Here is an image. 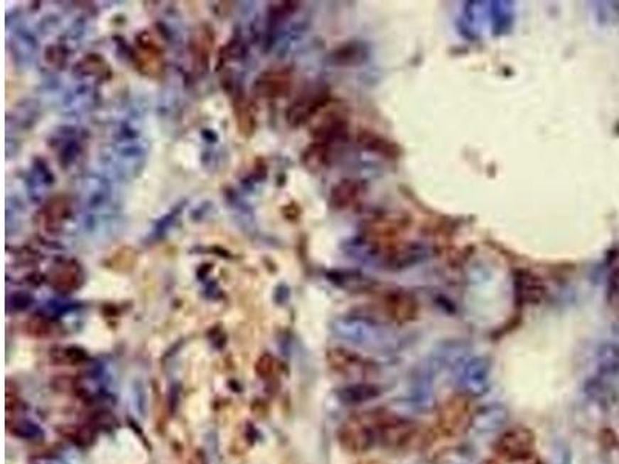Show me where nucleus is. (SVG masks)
<instances>
[{
    "mask_svg": "<svg viewBox=\"0 0 619 464\" xmlns=\"http://www.w3.org/2000/svg\"><path fill=\"white\" fill-rule=\"evenodd\" d=\"M475 415L477 411L473 398L465 393L452 395L440 404L432 431L437 438L454 440V438L463 436L474 426Z\"/></svg>",
    "mask_w": 619,
    "mask_h": 464,
    "instance_id": "nucleus-1",
    "label": "nucleus"
},
{
    "mask_svg": "<svg viewBox=\"0 0 619 464\" xmlns=\"http://www.w3.org/2000/svg\"><path fill=\"white\" fill-rule=\"evenodd\" d=\"M341 448L350 453H364L378 441V410L347 418L338 431Z\"/></svg>",
    "mask_w": 619,
    "mask_h": 464,
    "instance_id": "nucleus-2",
    "label": "nucleus"
},
{
    "mask_svg": "<svg viewBox=\"0 0 619 464\" xmlns=\"http://www.w3.org/2000/svg\"><path fill=\"white\" fill-rule=\"evenodd\" d=\"M404 231V225L399 220L387 217H378L372 218L364 226V239L375 249L380 251L382 256H389V259H397L398 256H404V252L407 251V247L403 240Z\"/></svg>",
    "mask_w": 619,
    "mask_h": 464,
    "instance_id": "nucleus-3",
    "label": "nucleus"
},
{
    "mask_svg": "<svg viewBox=\"0 0 619 464\" xmlns=\"http://www.w3.org/2000/svg\"><path fill=\"white\" fill-rule=\"evenodd\" d=\"M418 440L416 424L378 410V441L390 450H404Z\"/></svg>",
    "mask_w": 619,
    "mask_h": 464,
    "instance_id": "nucleus-4",
    "label": "nucleus"
},
{
    "mask_svg": "<svg viewBox=\"0 0 619 464\" xmlns=\"http://www.w3.org/2000/svg\"><path fill=\"white\" fill-rule=\"evenodd\" d=\"M536 435L528 427H512L500 435L495 444V452L505 461L512 464L527 461L534 457Z\"/></svg>",
    "mask_w": 619,
    "mask_h": 464,
    "instance_id": "nucleus-5",
    "label": "nucleus"
},
{
    "mask_svg": "<svg viewBox=\"0 0 619 464\" xmlns=\"http://www.w3.org/2000/svg\"><path fill=\"white\" fill-rule=\"evenodd\" d=\"M315 126H313L311 135L315 143L333 146L335 143L344 141L348 134V119L341 107L322 109L315 117ZM313 118V119H315ZM311 119V121H313Z\"/></svg>",
    "mask_w": 619,
    "mask_h": 464,
    "instance_id": "nucleus-6",
    "label": "nucleus"
},
{
    "mask_svg": "<svg viewBox=\"0 0 619 464\" xmlns=\"http://www.w3.org/2000/svg\"><path fill=\"white\" fill-rule=\"evenodd\" d=\"M327 362L330 369L336 374L344 376L348 379L355 378H369L373 373H377V367L369 359L362 357L361 355L352 352L343 347H336L328 350Z\"/></svg>",
    "mask_w": 619,
    "mask_h": 464,
    "instance_id": "nucleus-7",
    "label": "nucleus"
},
{
    "mask_svg": "<svg viewBox=\"0 0 619 464\" xmlns=\"http://www.w3.org/2000/svg\"><path fill=\"white\" fill-rule=\"evenodd\" d=\"M330 96L325 89L308 90L296 99L286 110V121L293 127H298L311 121L318 113L328 106Z\"/></svg>",
    "mask_w": 619,
    "mask_h": 464,
    "instance_id": "nucleus-8",
    "label": "nucleus"
},
{
    "mask_svg": "<svg viewBox=\"0 0 619 464\" xmlns=\"http://www.w3.org/2000/svg\"><path fill=\"white\" fill-rule=\"evenodd\" d=\"M381 308L389 320L398 323V325H404V323L416 319L420 305H418L414 294L403 290H394L382 297Z\"/></svg>",
    "mask_w": 619,
    "mask_h": 464,
    "instance_id": "nucleus-9",
    "label": "nucleus"
},
{
    "mask_svg": "<svg viewBox=\"0 0 619 464\" xmlns=\"http://www.w3.org/2000/svg\"><path fill=\"white\" fill-rule=\"evenodd\" d=\"M293 89V72L286 67L269 68L254 82V92L260 98L276 99L286 96Z\"/></svg>",
    "mask_w": 619,
    "mask_h": 464,
    "instance_id": "nucleus-10",
    "label": "nucleus"
},
{
    "mask_svg": "<svg viewBox=\"0 0 619 464\" xmlns=\"http://www.w3.org/2000/svg\"><path fill=\"white\" fill-rule=\"evenodd\" d=\"M48 282L58 293H73L84 282L82 269L75 260H63L50 269Z\"/></svg>",
    "mask_w": 619,
    "mask_h": 464,
    "instance_id": "nucleus-11",
    "label": "nucleus"
},
{
    "mask_svg": "<svg viewBox=\"0 0 619 464\" xmlns=\"http://www.w3.org/2000/svg\"><path fill=\"white\" fill-rule=\"evenodd\" d=\"M70 215H72V201H70L67 195H56L43 205L41 211V220L45 231L58 234L64 227Z\"/></svg>",
    "mask_w": 619,
    "mask_h": 464,
    "instance_id": "nucleus-12",
    "label": "nucleus"
},
{
    "mask_svg": "<svg viewBox=\"0 0 619 464\" xmlns=\"http://www.w3.org/2000/svg\"><path fill=\"white\" fill-rule=\"evenodd\" d=\"M364 183L353 178H344L333 186L330 194V205L335 209L352 207L364 194Z\"/></svg>",
    "mask_w": 619,
    "mask_h": 464,
    "instance_id": "nucleus-13",
    "label": "nucleus"
},
{
    "mask_svg": "<svg viewBox=\"0 0 619 464\" xmlns=\"http://www.w3.org/2000/svg\"><path fill=\"white\" fill-rule=\"evenodd\" d=\"M358 143L361 147L365 149V151L378 153L389 160L398 158L401 153V149L395 143H392L387 138L372 132V130H361L358 134Z\"/></svg>",
    "mask_w": 619,
    "mask_h": 464,
    "instance_id": "nucleus-14",
    "label": "nucleus"
},
{
    "mask_svg": "<svg viewBox=\"0 0 619 464\" xmlns=\"http://www.w3.org/2000/svg\"><path fill=\"white\" fill-rule=\"evenodd\" d=\"M212 30L209 27H200L195 33L193 39H190V53H193V59H194V67L197 70H202L205 72L208 67V59H209V53H211L212 48Z\"/></svg>",
    "mask_w": 619,
    "mask_h": 464,
    "instance_id": "nucleus-15",
    "label": "nucleus"
},
{
    "mask_svg": "<svg viewBox=\"0 0 619 464\" xmlns=\"http://www.w3.org/2000/svg\"><path fill=\"white\" fill-rule=\"evenodd\" d=\"M50 362L56 367H80L89 361L84 348L76 345H58L50 350Z\"/></svg>",
    "mask_w": 619,
    "mask_h": 464,
    "instance_id": "nucleus-16",
    "label": "nucleus"
},
{
    "mask_svg": "<svg viewBox=\"0 0 619 464\" xmlns=\"http://www.w3.org/2000/svg\"><path fill=\"white\" fill-rule=\"evenodd\" d=\"M234 112L235 118H237L240 135L249 138L256 130V113L254 109H252V104L247 98H243V96H239L234 102Z\"/></svg>",
    "mask_w": 619,
    "mask_h": 464,
    "instance_id": "nucleus-17",
    "label": "nucleus"
},
{
    "mask_svg": "<svg viewBox=\"0 0 619 464\" xmlns=\"http://www.w3.org/2000/svg\"><path fill=\"white\" fill-rule=\"evenodd\" d=\"M25 331H27V335H30L31 338L36 339H48V338H55L56 335L60 333V325L47 316H42V314H34L27 322H25Z\"/></svg>",
    "mask_w": 619,
    "mask_h": 464,
    "instance_id": "nucleus-18",
    "label": "nucleus"
},
{
    "mask_svg": "<svg viewBox=\"0 0 619 464\" xmlns=\"http://www.w3.org/2000/svg\"><path fill=\"white\" fill-rule=\"evenodd\" d=\"M378 395H380L378 387L365 382L348 385V387L341 389L338 393L339 399H341L344 404H360V402H365L377 398Z\"/></svg>",
    "mask_w": 619,
    "mask_h": 464,
    "instance_id": "nucleus-19",
    "label": "nucleus"
},
{
    "mask_svg": "<svg viewBox=\"0 0 619 464\" xmlns=\"http://www.w3.org/2000/svg\"><path fill=\"white\" fill-rule=\"evenodd\" d=\"M331 161V147L327 144L313 143L302 155V163L308 171H321Z\"/></svg>",
    "mask_w": 619,
    "mask_h": 464,
    "instance_id": "nucleus-20",
    "label": "nucleus"
},
{
    "mask_svg": "<svg viewBox=\"0 0 619 464\" xmlns=\"http://www.w3.org/2000/svg\"><path fill=\"white\" fill-rule=\"evenodd\" d=\"M76 72L84 76H97L99 80L110 77V68L101 55H87L76 65Z\"/></svg>",
    "mask_w": 619,
    "mask_h": 464,
    "instance_id": "nucleus-21",
    "label": "nucleus"
},
{
    "mask_svg": "<svg viewBox=\"0 0 619 464\" xmlns=\"http://www.w3.org/2000/svg\"><path fill=\"white\" fill-rule=\"evenodd\" d=\"M599 367L607 374L619 373V347L607 344L599 352Z\"/></svg>",
    "mask_w": 619,
    "mask_h": 464,
    "instance_id": "nucleus-22",
    "label": "nucleus"
},
{
    "mask_svg": "<svg viewBox=\"0 0 619 464\" xmlns=\"http://www.w3.org/2000/svg\"><path fill=\"white\" fill-rule=\"evenodd\" d=\"M537 277H527L523 276L522 282V288H520V294L523 297V301H527L529 303H537L544 299L545 296V288L544 285L536 280Z\"/></svg>",
    "mask_w": 619,
    "mask_h": 464,
    "instance_id": "nucleus-23",
    "label": "nucleus"
},
{
    "mask_svg": "<svg viewBox=\"0 0 619 464\" xmlns=\"http://www.w3.org/2000/svg\"><path fill=\"white\" fill-rule=\"evenodd\" d=\"M277 369H279L277 359L269 353H264L262 356H259L254 365V372L262 379H271L273 376H276Z\"/></svg>",
    "mask_w": 619,
    "mask_h": 464,
    "instance_id": "nucleus-24",
    "label": "nucleus"
},
{
    "mask_svg": "<svg viewBox=\"0 0 619 464\" xmlns=\"http://www.w3.org/2000/svg\"><path fill=\"white\" fill-rule=\"evenodd\" d=\"M64 433L70 438V441L76 443L77 446H90L95 440V432L89 426H70Z\"/></svg>",
    "mask_w": 619,
    "mask_h": 464,
    "instance_id": "nucleus-25",
    "label": "nucleus"
},
{
    "mask_svg": "<svg viewBox=\"0 0 619 464\" xmlns=\"http://www.w3.org/2000/svg\"><path fill=\"white\" fill-rule=\"evenodd\" d=\"M11 432L16 436H19V438H27V440H30V438H36L41 433L39 427L36 424L30 423V421H17V423H14L13 427H11Z\"/></svg>",
    "mask_w": 619,
    "mask_h": 464,
    "instance_id": "nucleus-26",
    "label": "nucleus"
},
{
    "mask_svg": "<svg viewBox=\"0 0 619 464\" xmlns=\"http://www.w3.org/2000/svg\"><path fill=\"white\" fill-rule=\"evenodd\" d=\"M361 56H362V50L360 47H355V45H345L343 48H339L335 53L336 63H339V60H341L343 58H350V59L356 58L361 63V59H362Z\"/></svg>",
    "mask_w": 619,
    "mask_h": 464,
    "instance_id": "nucleus-27",
    "label": "nucleus"
},
{
    "mask_svg": "<svg viewBox=\"0 0 619 464\" xmlns=\"http://www.w3.org/2000/svg\"><path fill=\"white\" fill-rule=\"evenodd\" d=\"M188 464H208L205 452L203 450H195L193 455H190Z\"/></svg>",
    "mask_w": 619,
    "mask_h": 464,
    "instance_id": "nucleus-28",
    "label": "nucleus"
},
{
    "mask_svg": "<svg viewBox=\"0 0 619 464\" xmlns=\"http://www.w3.org/2000/svg\"><path fill=\"white\" fill-rule=\"evenodd\" d=\"M610 285H612V288L616 293H619V266L613 271L612 276H610Z\"/></svg>",
    "mask_w": 619,
    "mask_h": 464,
    "instance_id": "nucleus-29",
    "label": "nucleus"
},
{
    "mask_svg": "<svg viewBox=\"0 0 619 464\" xmlns=\"http://www.w3.org/2000/svg\"><path fill=\"white\" fill-rule=\"evenodd\" d=\"M516 464H517V463H516ZM520 464H542V461L537 460L536 457H533V458H529V460H527V461H522Z\"/></svg>",
    "mask_w": 619,
    "mask_h": 464,
    "instance_id": "nucleus-30",
    "label": "nucleus"
},
{
    "mask_svg": "<svg viewBox=\"0 0 619 464\" xmlns=\"http://www.w3.org/2000/svg\"><path fill=\"white\" fill-rule=\"evenodd\" d=\"M480 464H502L499 460H494V458H490V460H485V461H482Z\"/></svg>",
    "mask_w": 619,
    "mask_h": 464,
    "instance_id": "nucleus-31",
    "label": "nucleus"
},
{
    "mask_svg": "<svg viewBox=\"0 0 619 464\" xmlns=\"http://www.w3.org/2000/svg\"><path fill=\"white\" fill-rule=\"evenodd\" d=\"M358 464H380V463H375V461H364V463H358Z\"/></svg>",
    "mask_w": 619,
    "mask_h": 464,
    "instance_id": "nucleus-32",
    "label": "nucleus"
}]
</instances>
